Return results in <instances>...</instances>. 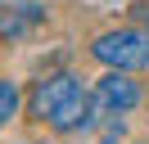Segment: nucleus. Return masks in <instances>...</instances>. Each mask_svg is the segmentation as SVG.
<instances>
[{
	"label": "nucleus",
	"instance_id": "f257e3e1",
	"mask_svg": "<svg viewBox=\"0 0 149 144\" xmlns=\"http://www.w3.org/2000/svg\"><path fill=\"white\" fill-rule=\"evenodd\" d=\"M32 117L54 131H81L91 126V95L81 90L72 72H54V77L36 81L32 90Z\"/></svg>",
	"mask_w": 149,
	"mask_h": 144
},
{
	"label": "nucleus",
	"instance_id": "f03ea898",
	"mask_svg": "<svg viewBox=\"0 0 149 144\" xmlns=\"http://www.w3.org/2000/svg\"><path fill=\"white\" fill-rule=\"evenodd\" d=\"M95 59L109 63L118 72H136V68H149V36L136 32V27H118V32H104L95 41Z\"/></svg>",
	"mask_w": 149,
	"mask_h": 144
},
{
	"label": "nucleus",
	"instance_id": "7ed1b4c3",
	"mask_svg": "<svg viewBox=\"0 0 149 144\" xmlns=\"http://www.w3.org/2000/svg\"><path fill=\"white\" fill-rule=\"evenodd\" d=\"M136 104H140V86L127 77V72L109 68L100 77V86H95V95H91V122H100V117H122Z\"/></svg>",
	"mask_w": 149,
	"mask_h": 144
},
{
	"label": "nucleus",
	"instance_id": "20e7f679",
	"mask_svg": "<svg viewBox=\"0 0 149 144\" xmlns=\"http://www.w3.org/2000/svg\"><path fill=\"white\" fill-rule=\"evenodd\" d=\"M18 113V86L14 81H0V126Z\"/></svg>",
	"mask_w": 149,
	"mask_h": 144
},
{
	"label": "nucleus",
	"instance_id": "39448f33",
	"mask_svg": "<svg viewBox=\"0 0 149 144\" xmlns=\"http://www.w3.org/2000/svg\"><path fill=\"white\" fill-rule=\"evenodd\" d=\"M145 23H149V9H145Z\"/></svg>",
	"mask_w": 149,
	"mask_h": 144
}]
</instances>
